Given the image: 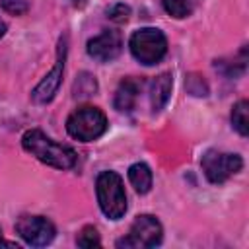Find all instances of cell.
<instances>
[{
	"label": "cell",
	"instance_id": "obj_12",
	"mask_svg": "<svg viewBox=\"0 0 249 249\" xmlns=\"http://www.w3.org/2000/svg\"><path fill=\"white\" fill-rule=\"evenodd\" d=\"M128 181L134 187L136 193L144 195L152 187V171L146 163H132L128 167Z\"/></svg>",
	"mask_w": 249,
	"mask_h": 249
},
{
	"label": "cell",
	"instance_id": "obj_10",
	"mask_svg": "<svg viewBox=\"0 0 249 249\" xmlns=\"http://www.w3.org/2000/svg\"><path fill=\"white\" fill-rule=\"evenodd\" d=\"M171 86H173V80H171V74H167V72H163V74H160V76H156L152 80V86H150V101H152V109L154 111L163 109V105L169 99Z\"/></svg>",
	"mask_w": 249,
	"mask_h": 249
},
{
	"label": "cell",
	"instance_id": "obj_9",
	"mask_svg": "<svg viewBox=\"0 0 249 249\" xmlns=\"http://www.w3.org/2000/svg\"><path fill=\"white\" fill-rule=\"evenodd\" d=\"M123 41L117 31H103L88 41V54L99 62H109L121 54Z\"/></svg>",
	"mask_w": 249,
	"mask_h": 249
},
{
	"label": "cell",
	"instance_id": "obj_16",
	"mask_svg": "<svg viewBox=\"0 0 249 249\" xmlns=\"http://www.w3.org/2000/svg\"><path fill=\"white\" fill-rule=\"evenodd\" d=\"M2 8L12 16H21L27 12V0H2Z\"/></svg>",
	"mask_w": 249,
	"mask_h": 249
},
{
	"label": "cell",
	"instance_id": "obj_2",
	"mask_svg": "<svg viewBox=\"0 0 249 249\" xmlns=\"http://www.w3.org/2000/svg\"><path fill=\"white\" fill-rule=\"evenodd\" d=\"M95 191H97L99 208L107 218L119 220V218L124 216V212H126V195H124L121 175H117L115 171L99 173L97 181H95Z\"/></svg>",
	"mask_w": 249,
	"mask_h": 249
},
{
	"label": "cell",
	"instance_id": "obj_15",
	"mask_svg": "<svg viewBox=\"0 0 249 249\" xmlns=\"http://www.w3.org/2000/svg\"><path fill=\"white\" fill-rule=\"evenodd\" d=\"M76 243H78L80 247H84V249H91V247H99V245H101L99 233H97V230L91 228V226H86V228L80 231Z\"/></svg>",
	"mask_w": 249,
	"mask_h": 249
},
{
	"label": "cell",
	"instance_id": "obj_4",
	"mask_svg": "<svg viewBox=\"0 0 249 249\" xmlns=\"http://www.w3.org/2000/svg\"><path fill=\"white\" fill-rule=\"evenodd\" d=\"M132 56L142 64H156L167 53V39L156 27H144L130 35L128 41Z\"/></svg>",
	"mask_w": 249,
	"mask_h": 249
},
{
	"label": "cell",
	"instance_id": "obj_5",
	"mask_svg": "<svg viewBox=\"0 0 249 249\" xmlns=\"http://www.w3.org/2000/svg\"><path fill=\"white\" fill-rule=\"evenodd\" d=\"M161 237H163V230L158 218L150 214H142L132 222L126 237L117 241V247H128V249L156 247L161 243Z\"/></svg>",
	"mask_w": 249,
	"mask_h": 249
},
{
	"label": "cell",
	"instance_id": "obj_13",
	"mask_svg": "<svg viewBox=\"0 0 249 249\" xmlns=\"http://www.w3.org/2000/svg\"><path fill=\"white\" fill-rule=\"evenodd\" d=\"M231 124L241 136L249 134V103L245 99H241V101H237L233 105V109H231Z\"/></svg>",
	"mask_w": 249,
	"mask_h": 249
},
{
	"label": "cell",
	"instance_id": "obj_8",
	"mask_svg": "<svg viewBox=\"0 0 249 249\" xmlns=\"http://www.w3.org/2000/svg\"><path fill=\"white\" fill-rule=\"evenodd\" d=\"M64 60H66V37L60 39L58 43V56H56V64L54 68L37 84V88L31 91V97L35 103H49L54 93L60 88L62 82V72H64Z\"/></svg>",
	"mask_w": 249,
	"mask_h": 249
},
{
	"label": "cell",
	"instance_id": "obj_7",
	"mask_svg": "<svg viewBox=\"0 0 249 249\" xmlns=\"http://www.w3.org/2000/svg\"><path fill=\"white\" fill-rule=\"evenodd\" d=\"M16 231L27 245H33V247H43L51 243L54 237L53 222L43 216H21L16 222Z\"/></svg>",
	"mask_w": 249,
	"mask_h": 249
},
{
	"label": "cell",
	"instance_id": "obj_19",
	"mask_svg": "<svg viewBox=\"0 0 249 249\" xmlns=\"http://www.w3.org/2000/svg\"><path fill=\"white\" fill-rule=\"evenodd\" d=\"M4 33H6V23H4L2 19H0V37H2Z\"/></svg>",
	"mask_w": 249,
	"mask_h": 249
},
{
	"label": "cell",
	"instance_id": "obj_3",
	"mask_svg": "<svg viewBox=\"0 0 249 249\" xmlns=\"http://www.w3.org/2000/svg\"><path fill=\"white\" fill-rule=\"evenodd\" d=\"M66 130L72 138L82 140V142H91L99 138L107 130V117L103 115L101 109L86 105L76 109L68 121H66Z\"/></svg>",
	"mask_w": 249,
	"mask_h": 249
},
{
	"label": "cell",
	"instance_id": "obj_18",
	"mask_svg": "<svg viewBox=\"0 0 249 249\" xmlns=\"http://www.w3.org/2000/svg\"><path fill=\"white\" fill-rule=\"evenodd\" d=\"M0 245H6V247H18L14 241H8V239L2 237V230H0Z\"/></svg>",
	"mask_w": 249,
	"mask_h": 249
},
{
	"label": "cell",
	"instance_id": "obj_17",
	"mask_svg": "<svg viewBox=\"0 0 249 249\" xmlns=\"http://www.w3.org/2000/svg\"><path fill=\"white\" fill-rule=\"evenodd\" d=\"M107 16H109V19L121 23V21H126V19H128V16H130V8L124 6V4H115V6H111V8L107 10Z\"/></svg>",
	"mask_w": 249,
	"mask_h": 249
},
{
	"label": "cell",
	"instance_id": "obj_11",
	"mask_svg": "<svg viewBox=\"0 0 249 249\" xmlns=\"http://www.w3.org/2000/svg\"><path fill=\"white\" fill-rule=\"evenodd\" d=\"M138 89H140V84L136 80H132V78L123 80L121 86L117 88V93H115V107L119 111H130L136 103Z\"/></svg>",
	"mask_w": 249,
	"mask_h": 249
},
{
	"label": "cell",
	"instance_id": "obj_14",
	"mask_svg": "<svg viewBox=\"0 0 249 249\" xmlns=\"http://www.w3.org/2000/svg\"><path fill=\"white\" fill-rule=\"evenodd\" d=\"M163 10H165L169 16L181 19V18H187V16L191 14L193 6H191L187 0H163Z\"/></svg>",
	"mask_w": 249,
	"mask_h": 249
},
{
	"label": "cell",
	"instance_id": "obj_1",
	"mask_svg": "<svg viewBox=\"0 0 249 249\" xmlns=\"http://www.w3.org/2000/svg\"><path fill=\"white\" fill-rule=\"evenodd\" d=\"M21 146L25 152L35 156L39 161H43L51 167H56V169H70L78 161V154L74 148L54 142L39 128L27 130L21 138Z\"/></svg>",
	"mask_w": 249,
	"mask_h": 249
},
{
	"label": "cell",
	"instance_id": "obj_6",
	"mask_svg": "<svg viewBox=\"0 0 249 249\" xmlns=\"http://www.w3.org/2000/svg\"><path fill=\"white\" fill-rule=\"evenodd\" d=\"M202 171L206 175V179L214 185L224 183L226 179H230L231 175H235L241 165L243 160L237 154H230V152H216V150H208L202 160H200Z\"/></svg>",
	"mask_w": 249,
	"mask_h": 249
}]
</instances>
